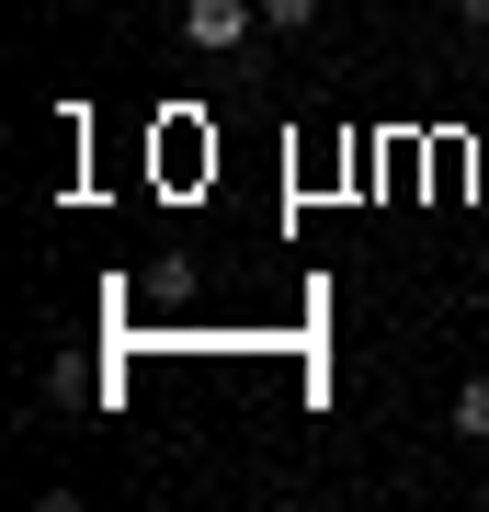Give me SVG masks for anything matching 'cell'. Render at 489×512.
<instances>
[{
	"label": "cell",
	"mask_w": 489,
	"mask_h": 512,
	"mask_svg": "<svg viewBox=\"0 0 489 512\" xmlns=\"http://www.w3.org/2000/svg\"><path fill=\"white\" fill-rule=\"evenodd\" d=\"M251 23H262V0H182V46H194V57L251 46Z\"/></svg>",
	"instance_id": "1"
},
{
	"label": "cell",
	"mask_w": 489,
	"mask_h": 512,
	"mask_svg": "<svg viewBox=\"0 0 489 512\" xmlns=\"http://www.w3.org/2000/svg\"><path fill=\"white\" fill-rule=\"evenodd\" d=\"M444 433H467V444H489V376H467V387H455V410H444Z\"/></svg>",
	"instance_id": "2"
},
{
	"label": "cell",
	"mask_w": 489,
	"mask_h": 512,
	"mask_svg": "<svg viewBox=\"0 0 489 512\" xmlns=\"http://www.w3.org/2000/svg\"><path fill=\"white\" fill-rule=\"evenodd\" d=\"M319 12H330V0H262V35H308Z\"/></svg>",
	"instance_id": "3"
},
{
	"label": "cell",
	"mask_w": 489,
	"mask_h": 512,
	"mask_svg": "<svg viewBox=\"0 0 489 512\" xmlns=\"http://www.w3.org/2000/svg\"><path fill=\"white\" fill-rule=\"evenodd\" d=\"M455 12H467V23H478V35H489V0H455Z\"/></svg>",
	"instance_id": "4"
},
{
	"label": "cell",
	"mask_w": 489,
	"mask_h": 512,
	"mask_svg": "<svg viewBox=\"0 0 489 512\" xmlns=\"http://www.w3.org/2000/svg\"><path fill=\"white\" fill-rule=\"evenodd\" d=\"M57 12H91V0H57Z\"/></svg>",
	"instance_id": "5"
},
{
	"label": "cell",
	"mask_w": 489,
	"mask_h": 512,
	"mask_svg": "<svg viewBox=\"0 0 489 512\" xmlns=\"http://www.w3.org/2000/svg\"><path fill=\"white\" fill-rule=\"evenodd\" d=\"M478 501H489V490H478Z\"/></svg>",
	"instance_id": "6"
}]
</instances>
